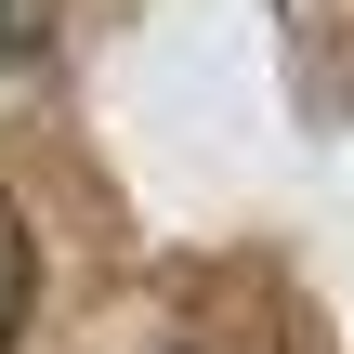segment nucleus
I'll return each mask as SVG.
<instances>
[{"label": "nucleus", "instance_id": "nucleus-1", "mask_svg": "<svg viewBox=\"0 0 354 354\" xmlns=\"http://www.w3.org/2000/svg\"><path fill=\"white\" fill-rule=\"evenodd\" d=\"M26 315H39V236H26V210L0 197V354L26 342Z\"/></svg>", "mask_w": 354, "mask_h": 354}]
</instances>
